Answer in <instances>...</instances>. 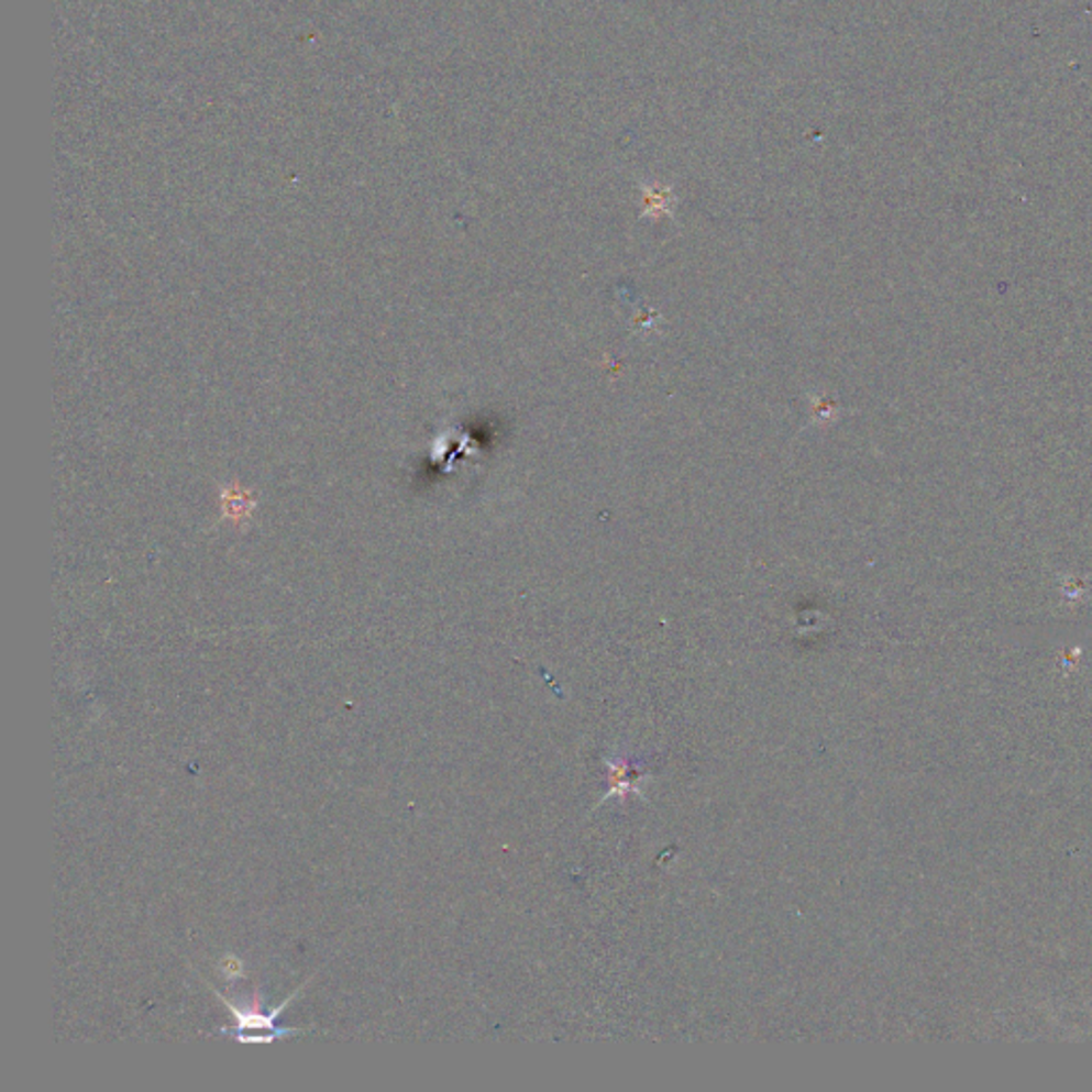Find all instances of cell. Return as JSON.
<instances>
[{
    "instance_id": "obj_1",
    "label": "cell",
    "mask_w": 1092,
    "mask_h": 1092,
    "mask_svg": "<svg viewBox=\"0 0 1092 1092\" xmlns=\"http://www.w3.org/2000/svg\"><path fill=\"white\" fill-rule=\"evenodd\" d=\"M299 990H295L284 1001L283 1005H278L276 1010L263 1012V1007L258 1003V992L256 990L252 994V1003L250 1005H242V1003L238 1005V1003L229 1001L227 996H222L220 990L213 988V994L227 1005V1010L233 1016V1024L227 1026V1028H220V1035H229L238 1044H274V1041L284 1039V1037H293V1035L301 1033L299 1028H288V1026H283L278 1022V1016L286 1010V1005H290V1001L299 994Z\"/></svg>"
},
{
    "instance_id": "obj_2",
    "label": "cell",
    "mask_w": 1092,
    "mask_h": 1092,
    "mask_svg": "<svg viewBox=\"0 0 1092 1092\" xmlns=\"http://www.w3.org/2000/svg\"><path fill=\"white\" fill-rule=\"evenodd\" d=\"M608 769V794L606 796H613V794H619V796H626L630 792H640L635 785V781L630 779L635 766H630L626 760H613L606 764Z\"/></svg>"
},
{
    "instance_id": "obj_3",
    "label": "cell",
    "mask_w": 1092,
    "mask_h": 1092,
    "mask_svg": "<svg viewBox=\"0 0 1092 1092\" xmlns=\"http://www.w3.org/2000/svg\"><path fill=\"white\" fill-rule=\"evenodd\" d=\"M242 969H244V967H242V962H240L238 958H233V956H227V958H224V962H222V973H224L227 978H231V980H233V978H242V975H244V973H242Z\"/></svg>"
}]
</instances>
